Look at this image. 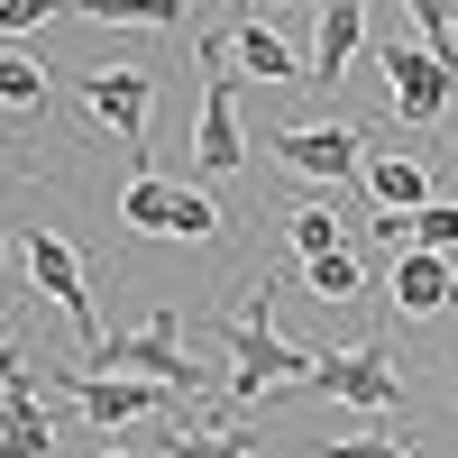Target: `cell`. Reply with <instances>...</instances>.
<instances>
[{"instance_id":"52a82bcc","label":"cell","mask_w":458,"mask_h":458,"mask_svg":"<svg viewBox=\"0 0 458 458\" xmlns=\"http://www.w3.org/2000/svg\"><path fill=\"white\" fill-rule=\"evenodd\" d=\"M302 394H330V403H349V412H394L403 403V376L386 358V339H358V349H321V367H312Z\"/></svg>"},{"instance_id":"277c9868","label":"cell","mask_w":458,"mask_h":458,"mask_svg":"<svg viewBox=\"0 0 458 458\" xmlns=\"http://www.w3.org/2000/svg\"><path fill=\"white\" fill-rule=\"evenodd\" d=\"M120 229H138V239H220V211L193 193V183H165V174H129L120 193Z\"/></svg>"},{"instance_id":"30bf717a","label":"cell","mask_w":458,"mask_h":458,"mask_svg":"<svg viewBox=\"0 0 458 458\" xmlns=\"http://www.w3.org/2000/svg\"><path fill=\"white\" fill-rule=\"evenodd\" d=\"M55 386H64V403H83V422H101V431H120L138 412H157V403H183L165 386H147V376H101V367H64Z\"/></svg>"},{"instance_id":"ffe728a7","label":"cell","mask_w":458,"mask_h":458,"mask_svg":"<svg viewBox=\"0 0 458 458\" xmlns=\"http://www.w3.org/2000/svg\"><path fill=\"white\" fill-rule=\"evenodd\" d=\"M174 458H257V440L248 431H220V422L211 431H183L174 422Z\"/></svg>"},{"instance_id":"9a60e30c","label":"cell","mask_w":458,"mask_h":458,"mask_svg":"<svg viewBox=\"0 0 458 458\" xmlns=\"http://www.w3.org/2000/svg\"><path fill=\"white\" fill-rule=\"evenodd\" d=\"M302 284H312V302H358V293H367V266H358L349 239H339V248H321V257H302Z\"/></svg>"},{"instance_id":"44dd1931","label":"cell","mask_w":458,"mask_h":458,"mask_svg":"<svg viewBox=\"0 0 458 458\" xmlns=\"http://www.w3.org/2000/svg\"><path fill=\"white\" fill-rule=\"evenodd\" d=\"M412 248H440V257H458V202H422V211H412Z\"/></svg>"},{"instance_id":"8fae6325","label":"cell","mask_w":458,"mask_h":458,"mask_svg":"<svg viewBox=\"0 0 458 458\" xmlns=\"http://www.w3.org/2000/svg\"><path fill=\"white\" fill-rule=\"evenodd\" d=\"M449 293H458V257H440V248H394V312L431 321Z\"/></svg>"},{"instance_id":"cb8c5ba5","label":"cell","mask_w":458,"mask_h":458,"mask_svg":"<svg viewBox=\"0 0 458 458\" xmlns=\"http://www.w3.org/2000/svg\"><path fill=\"white\" fill-rule=\"evenodd\" d=\"M367 239H376V248H412V211H376Z\"/></svg>"},{"instance_id":"6da1fadb","label":"cell","mask_w":458,"mask_h":458,"mask_svg":"<svg viewBox=\"0 0 458 458\" xmlns=\"http://www.w3.org/2000/svg\"><path fill=\"white\" fill-rule=\"evenodd\" d=\"M220 349H229V403H276L293 386H312V367H321V349H293V339L276 330L266 276L239 284V302L220 312Z\"/></svg>"},{"instance_id":"8992f818","label":"cell","mask_w":458,"mask_h":458,"mask_svg":"<svg viewBox=\"0 0 458 458\" xmlns=\"http://www.w3.org/2000/svg\"><path fill=\"white\" fill-rule=\"evenodd\" d=\"M202 120H193V165L202 174H239L248 165V138H239V73H229V37H202Z\"/></svg>"},{"instance_id":"5bb4252c","label":"cell","mask_w":458,"mask_h":458,"mask_svg":"<svg viewBox=\"0 0 458 458\" xmlns=\"http://www.w3.org/2000/svg\"><path fill=\"white\" fill-rule=\"evenodd\" d=\"M367 193L386 202V211H422V202H431V174H422V157H394V147H367Z\"/></svg>"},{"instance_id":"484cf974","label":"cell","mask_w":458,"mask_h":458,"mask_svg":"<svg viewBox=\"0 0 458 458\" xmlns=\"http://www.w3.org/2000/svg\"><path fill=\"white\" fill-rule=\"evenodd\" d=\"M0 174H10V165H0Z\"/></svg>"},{"instance_id":"603a6c76","label":"cell","mask_w":458,"mask_h":458,"mask_svg":"<svg viewBox=\"0 0 458 458\" xmlns=\"http://www.w3.org/2000/svg\"><path fill=\"white\" fill-rule=\"evenodd\" d=\"M47 19H64V0H0V37H28Z\"/></svg>"},{"instance_id":"7a4b0ae2","label":"cell","mask_w":458,"mask_h":458,"mask_svg":"<svg viewBox=\"0 0 458 458\" xmlns=\"http://www.w3.org/2000/svg\"><path fill=\"white\" fill-rule=\"evenodd\" d=\"M83 367H110V376H147V386H165V394H183V403H193V394L211 386V376H202L193 358H183V321H174V312H147L138 330H110V339H101V349H92Z\"/></svg>"},{"instance_id":"e0dca14e","label":"cell","mask_w":458,"mask_h":458,"mask_svg":"<svg viewBox=\"0 0 458 458\" xmlns=\"http://www.w3.org/2000/svg\"><path fill=\"white\" fill-rule=\"evenodd\" d=\"M284 239H293V257H321V248L349 239V220H339L330 202H302V211H284Z\"/></svg>"},{"instance_id":"5b68a950","label":"cell","mask_w":458,"mask_h":458,"mask_svg":"<svg viewBox=\"0 0 458 458\" xmlns=\"http://www.w3.org/2000/svg\"><path fill=\"white\" fill-rule=\"evenodd\" d=\"M266 157H276L284 174H302V183H349V174H367V129H349V120H302V129H276L266 138Z\"/></svg>"},{"instance_id":"4316f807","label":"cell","mask_w":458,"mask_h":458,"mask_svg":"<svg viewBox=\"0 0 458 458\" xmlns=\"http://www.w3.org/2000/svg\"><path fill=\"white\" fill-rule=\"evenodd\" d=\"M449 394H458V386H449Z\"/></svg>"},{"instance_id":"4fadbf2b","label":"cell","mask_w":458,"mask_h":458,"mask_svg":"<svg viewBox=\"0 0 458 458\" xmlns=\"http://www.w3.org/2000/svg\"><path fill=\"white\" fill-rule=\"evenodd\" d=\"M229 64H239V73H257V83H312V73L293 64V47H284L276 28H257V19H239V28H229Z\"/></svg>"},{"instance_id":"d6986e66","label":"cell","mask_w":458,"mask_h":458,"mask_svg":"<svg viewBox=\"0 0 458 458\" xmlns=\"http://www.w3.org/2000/svg\"><path fill=\"white\" fill-rule=\"evenodd\" d=\"M403 10H412V28H422V47L440 64H458V0H403Z\"/></svg>"},{"instance_id":"d4e9b609","label":"cell","mask_w":458,"mask_h":458,"mask_svg":"<svg viewBox=\"0 0 458 458\" xmlns=\"http://www.w3.org/2000/svg\"><path fill=\"white\" fill-rule=\"evenodd\" d=\"M101 458H129V449H101Z\"/></svg>"},{"instance_id":"ba28073f","label":"cell","mask_w":458,"mask_h":458,"mask_svg":"<svg viewBox=\"0 0 458 458\" xmlns=\"http://www.w3.org/2000/svg\"><path fill=\"white\" fill-rule=\"evenodd\" d=\"M28 284L55 302V312L73 321V339H83V358L101 349V321H92V276H83V257H73L64 229H28Z\"/></svg>"},{"instance_id":"2e32d148","label":"cell","mask_w":458,"mask_h":458,"mask_svg":"<svg viewBox=\"0 0 458 458\" xmlns=\"http://www.w3.org/2000/svg\"><path fill=\"white\" fill-rule=\"evenodd\" d=\"M73 19H110V28H183V0H64Z\"/></svg>"},{"instance_id":"9c48e42d","label":"cell","mask_w":458,"mask_h":458,"mask_svg":"<svg viewBox=\"0 0 458 458\" xmlns=\"http://www.w3.org/2000/svg\"><path fill=\"white\" fill-rule=\"evenodd\" d=\"M83 110L120 147H138L147 138V110H157V73H147V64H92L83 73Z\"/></svg>"},{"instance_id":"3957f363","label":"cell","mask_w":458,"mask_h":458,"mask_svg":"<svg viewBox=\"0 0 458 458\" xmlns=\"http://www.w3.org/2000/svg\"><path fill=\"white\" fill-rule=\"evenodd\" d=\"M376 55H386V101H394V120H403V129L458 120V64H440L422 37H403V28H394Z\"/></svg>"},{"instance_id":"7c38bea8","label":"cell","mask_w":458,"mask_h":458,"mask_svg":"<svg viewBox=\"0 0 458 458\" xmlns=\"http://www.w3.org/2000/svg\"><path fill=\"white\" fill-rule=\"evenodd\" d=\"M367 47V0H321V37H312V83H349V64Z\"/></svg>"},{"instance_id":"ac0fdd59","label":"cell","mask_w":458,"mask_h":458,"mask_svg":"<svg viewBox=\"0 0 458 458\" xmlns=\"http://www.w3.org/2000/svg\"><path fill=\"white\" fill-rule=\"evenodd\" d=\"M0 110H19V120H47V73L28 55H0Z\"/></svg>"},{"instance_id":"7402d4cb","label":"cell","mask_w":458,"mask_h":458,"mask_svg":"<svg viewBox=\"0 0 458 458\" xmlns=\"http://www.w3.org/2000/svg\"><path fill=\"white\" fill-rule=\"evenodd\" d=\"M321 458H412V440H386V431H358V440H321Z\"/></svg>"}]
</instances>
